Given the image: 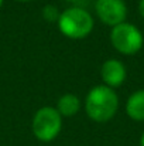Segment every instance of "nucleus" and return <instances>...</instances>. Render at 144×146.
I'll return each instance as SVG.
<instances>
[{"instance_id":"nucleus-1","label":"nucleus","mask_w":144,"mask_h":146,"mask_svg":"<svg viewBox=\"0 0 144 146\" xmlns=\"http://www.w3.org/2000/svg\"><path fill=\"white\" fill-rule=\"evenodd\" d=\"M119 109V97L113 88L102 84L96 85L85 98L86 115L95 122L110 121Z\"/></svg>"},{"instance_id":"nucleus-2","label":"nucleus","mask_w":144,"mask_h":146,"mask_svg":"<svg viewBox=\"0 0 144 146\" xmlns=\"http://www.w3.org/2000/svg\"><path fill=\"white\" fill-rule=\"evenodd\" d=\"M59 31L72 40H82L88 37L93 30V17L89 11L81 7L65 9L57 21Z\"/></svg>"},{"instance_id":"nucleus-3","label":"nucleus","mask_w":144,"mask_h":146,"mask_svg":"<svg viewBox=\"0 0 144 146\" xmlns=\"http://www.w3.org/2000/svg\"><path fill=\"white\" fill-rule=\"evenodd\" d=\"M62 128V116L54 106H43L40 108L31 123V129L34 136L41 142L54 141Z\"/></svg>"},{"instance_id":"nucleus-4","label":"nucleus","mask_w":144,"mask_h":146,"mask_svg":"<svg viewBox=\"0 0 144 146\" xmlns=\"http://www.w3.org/2000/svg\"><path fill=\"white\" fill-rule=\"evenodd\" d=\"M110 43L116 51L123 55H133L143 47L144 38L141 31L132 23H120L112 27Z\"/></svg>"},{"instance_id":"nucleus-5","label":"nucleus","mask_w":144,"mask_h":146,"mask_svg":"<svg viewBox=\"0 0 144 146\" xmlns=\"http://www.w3.org/2000/svg\"><path fill=\"white\" fill-rule=\"evenodd\" d=\"M95 10L102 23L114 27L126 21L127 6L124 0H96Z\"/></svg>"},{"instance_id":"nucleus-6","label":"nucleus","mask_w":144,"mask_h":146,"mask_svg":"<svg viewBox=\"0 0 144 146\" xmlns=\"http://www.w3.org/2000/svg\"><path fill=\"white\" fill-rule=\"evenodd\" d=\"M100 77L105 85L114 90L126 81V77H127L126 65L120 60L109 58L100 67Z\"/></svg>"},{"instance_id":"nucleus-7","label":"nucleus","mask_w":144,"mask_h":146,"mask_svg":"<svg viewBox=\"0 0 144 146\" xmlns=\"http://www.w3.org/2000/svg\"><path fill=\"white\" fill-rule=\"evenodd\" d=\"M126 113L133 121H144V90L134 91L126 102Z\"/></svg>"},{"instance_id":"nucleus-8","label":"nucleus","mask_w":144,"mask_h":146,"mask_svg":"<svg viewBox=\"0 0 144 146\" xmlns=\"http://www.w3.org/2000/svg\"><path fill=\"white\" fill-rule=\"evenodd\" d=\"M81 109V99L75 94H64L57 102V111L61 113V116L72 118L75 116Z\"/></svg>"},{"instance_id":"nucleus-9","label":"nucleus","mask_w":144,"mask_h":146,"mask_svg":"<svg viewBox=\"0 0 144 146\" xmlns=\"http://www.w3.org/2000/svg\"><path fill=\"white\" fill-rule=\"evenodd\" d=\"M59 11H58V9L55 7V6H52V4H47V6H44V9H43V17L49 21V23H55V21H58V19H59Z\"/></svg>"},{"instance_id":"nucleus-10","label":"nucleus","mask_w":144,"mask_h":146,"mask_svg":"<svg viewBox=\"0 0 144 146\" xmlns=\"http://www.w3.org/2000/svg\"><path fill=\"white\" fill-rule=\"evenodd\" d=\"M139 13H140V16L144 19V0H140V1H139Z\"/></svg>"},{"instance_id":"nucleus-11","label":"nucleus","mask_w":144,"mask_h":146,"mask_svg":"<svg viewBox=\"0 0 144 146\" xmlns=\"http://www.w3.org/2000/svg\"><path fill=\"white\" fill-rule=\"evenodd\" d=\"M140 146H144V132L141 135V139H140Z\"/></svg>"},{"instance_id":"nucleus-12","label":"nucleus","mask_w":144,"mask_h":146,"mask_svg":"<svg viewBox=\"0 0 144 146\" xmlns=\"http://www.w3.org/2000/svg\"><path fill=\"white\" fill-rule=\"evenodd\" d=\"M65 1H71V3H75V1H79V0H65Z\"/></svg>"},{"instance_id":"nucleus-13","label":"nucleus","mask_w":144,"mask_h":146,"mask_svg":"<svg viewBox=\"0 0 144 146\" xmlns=\"http://www.w3.org/2000/svg\"><path fill=\"white\" fill-rule=\"evenodd\" d=\"M16 1H24L26 3V1H33V0H16Z\"/></svg>"},{"instance_id":"nucleus-14","label":"nucleus","mask_w":144,"mask_h":146,"mask_svg":"<svg viewBox=\"0 0 144 146\" xmlns=\"http://www.w3.org/2000/svg\"><path fill=\"white\" fill-rule=\"evenodd\" d=\"M3 3H4V0H0V7L3 6Z\"/></svg>"}]
</instances>
